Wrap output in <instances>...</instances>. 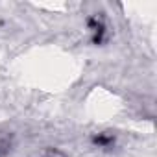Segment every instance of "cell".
<instances>
[{
  "label": "cell",
  "instance_id": "cell-1",
  "mask_svg": "<svg viewBox=\"0 0 157 157\" xmlns=\"http://www.w3.org/2000/svg\"><path fill=\"white\" fill-rule=\"evenodd\" d=\"M93 140H94V144H96V146H100V148H109V146L115 142V139H113L111 135H105V133L96 135Z\"/></svg>",
  "mask_w": 157,
  "mask_h": 157
}]
</instances>
